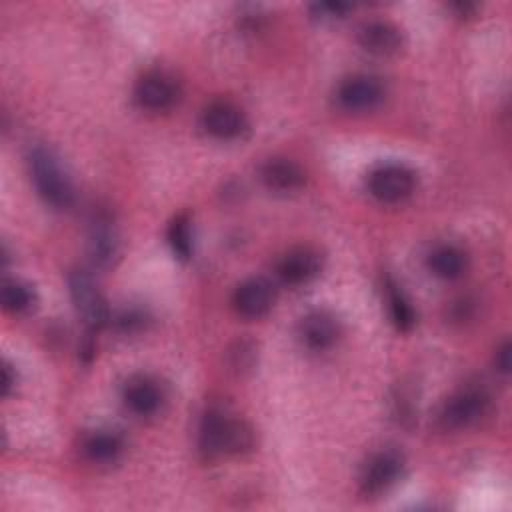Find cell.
Returning <instances> with one entry per match:
<instances>
[{
	"label": "cell",
	"instance_id": "obj_1",
	"mask_svg": "<svg viewBox=\"0 0 512 512\" xmlns=\"http://www.w3.org/2000/svg\"><path fill=\"white\" fill-rule=\"evenodd\" d=\"M252 440V430L246 422L220 410H210L200 424L198 444L206 456L240 454L252 446Z\"/></svg>",
	"mask_w": 512,
	"mask_h": 512
},
{
	"label": "cell",
	"instance_id": "obj_2",
	"mask_svg": "<svg viewBox=\"0 0 512 512\" xmlns=\"http://www.w3.org/2000/svg\"><path fill=\"white\" fill-rule=\"evenodd\" d=\"M28 162L34 186L42 200L54 208H68L74 200V190L56 156L50 150L38 146L30 152Z\"/></svg>",
	"mask_w": 512,
	"mask_h": 512
},
{
	"label": "cell",
	"instance_id": "obj_3",
	"mask_svg": "<svg viewBox=\"0 0 512 512\" xmlns=\"http://www.w3.org/2000/svg\"><path fill=\"white\" fill-rule=\"evenodd\" d=\"M370 196L384 204L406 200L416 188V174L402 162H384L370 170L366 178Z\"/></svg>",
	"mask_w": 512,
	"mask_h": 512
},
{
	"label": "cell",
	"instance_id": "obj_4",
	"mask_svg": "<svg viewBox=\"0 0 512 512\" xmlns=\"http://www.w3.org/2000/svg\"><path fill=\"white\" fill-rule=\"evenodd\" d=\"M488 394L482 388L466 386L454 392L442 406L438 420L446 430L466 428L478 422L488 410Z\"/></svg>",
	"mask_w": 512,
	"mask_h": 512
},
{
	"label": "cell",
	"instance_id": "obj_5",
	"mask_svg": "<svg viewBox=\"0 0 512 512\" xmlns=\"http://www.w3.org/2000/svg\"><path fill=\"white\" fill-rule=\"evenodd\" d=\"M72 302L90 330H100L108 320L110 312L98 286L86 272H72L68 278Z\"/></svg>",
	"mask_w": 512,
	"mask_h": 512
},
{
	"label": "cell",
	"instance_id": "obj_6",
	"mask_svg": "<svg viewBox=\"0 0 512 512\" xmlns=\"http://www.w3.org/2000/svg\"><path fill=\"white\" fill-rule=\"evenodd\" d=\"M404 458L398 450L384 448L374 452L360 472V488L368 496H376L394 486L402 474Z\"/></svg>",
	"mask_w": 512,
	"mask_h": 512
},
{
	"label": "cell",
	"instance_id": "obj_7",
	"mask_svg": "<svg viewBox=\"0 0 512 512\" xmlns=\"http://www.w3.org/2000/svg\"><path fill=\"white\" fill-rule=\"evenodd\" d=\"M180 98V86L174 80V76L152 70L140 76V80L134 86V100L142 110L150 112H164L170 110Z\"/></svg>",
	"mask_w": 512,
	"mask_h": 512
},
{
	"label": "cell",
	"instance_id": "obj_8",
	"mask_svg": "<svg viewBox=\"0 0 512 512\" xmlns=\"http://www.w3.org/2000/svg\"><path fill=\"white\" fill-rule=\"evenodd\" d=\"M384 98V86L370 74H352L336 88L338 104L348 112H368Z\"/></svg>",
	"mask_w": 512,
	"mask_h": 512
},
{
	"label": "cell",
	"instance_id": "obj_9",
	"mask_svg": "<svg viewBox=\"0 0 512 512\" xmlns=\"http://www.w3.org/2000/svg\"><path fill=\"white\" fill-rule=\"evenodd\" d=\"M202 128L218 140H234L246 132L248 120L236 104L214 100L202 110Z\"/></svg>",
	"mask_w": 512,
	"mask_h": 512
},
{
	"label": "cell",
	"instance_id": "obj_10",
	"mask_svg": "<svg viewBox=\"0 0 512 512\" xmlns=\"http://www.w3.org/2000/svg\"><path fill=\"white\" fill-rule=\"evenodd\" d=\"M322 268L320 254L310 246H294L284 252L276 264L278 278L288 286L310 282Z\"/></svg>",
	"mask_w": 512,
	"mask_h": 512
},
{
	"label": "cell",
	"instance_id": "obj_11",
	"mask_svg": "<svg viewBox=\"0 0 512 512\" xmlns=\"http://www.w3.org/2000/svg\"><path fill=\"white\" fill-rule=\"evenodd\" d=\"M300 340L310 350H328L336 344L340 336V324L336 316L328 310H312L300 320L298 328Z\"/></svg>",
	"mask_w": 512,
	"mask_h": 512
},
{
	"label": "cell",
	"instance_id": "obj_12",
	"mask_svg": "<svg viewBox=\"0 0 512 512\" xmlns=\"http://www.w3.org/2000/svg\"><path fill=\"white\" fill-rule=\"evenodd\" d=\"M124 406L136 416H152L160 410L164 394L160 384L150 376H132L122 390Z\"/></svg>",
	"mask_w": 512,
	"mask_h": 512
},
{
	"label": "cell",
	"instance_id": "obj_13",
	"mask_svg": "<svg viewBox=\"0 0 512 512\" xmlns=\"http://www.w3.org/2000/svg\"><path fill=\"white\" fill-rule=\"evenodd\" d=\"M274 302L272 286L264 278H248L238 284L232 296L234 310L244 318L264 316Z\"/></svg>",
	"mask_w": 512,
	"mask_h": 512
},
{
	"label": "cell",
	"instance_id": "obj_14",
	"mask_svg": "<svg viewBox=\"0 0 512 512\" xmlns=\"http://www.w3.org/2000/svg\"><path fill=\"white\" fill-rule=\"evenodd\" d=\"M358 44L374 56H390L402 46V34L392 22L370 20L360 26Z\"/></svg>",
	"mask_w": 512,
	"mask_h": 512
},
{
	"label": "cell",
	"instance_id": "obj_15",
	"mask_svg": "<svg viewBox=\"0 0 512 512\" xmlns=\"http://www.w3.org/2000/svg\"><path fill=\"white\" fill-rule=\"evenodd\" d=\"M260 178L268 190L294 192L302 188L306 174L300 168V164H296L290 158H270L264 162L260 170Z\"/></svg>",
	"mask_w": 512,
	"mask_h": 512
},
{
	"label": "cell",
	"instance_id": "obj_16",
	"mask_svg": "<svg viewBox=\"0 0 512 512\" xmlns=\"http://www.w3.org/2000/svg\"><path fill=\"white\" fill-rule=\"evenodd\" d=\"M124 450V440L114 430H92L82 440V454L96 464L114 462Z\"/></svg>",
	"mask_w": 512,
	"mask_h": 512
},
{
	"label": "cell",
	"instance_id": "obj_17",
	"mask_svg": "<svg viewBox=\"0 0 512 512\" xmlns=\"http://www.w3.org/2000/svg\"><path fill=\"white\" fill-rule=\"evenodd\" d=\"M426 264L436 278L454 280L466 270V254L454 244H438L430 250Z\"/></svg>",
	"mask_w": 512,
	"mask_h": 512
},
{
	"label": "cell",
	"instance_id": "obj_18",
	"mask_svg": "<svg viewBox=\"0 0 512 512\" xmlns=\"http://www.w3.org/2000/svg\"><path fill=\"white\" fill-rule=\"evenodd\" d=\"M386 302H388V312H390L392 324L402 332L410 330L416 322L414 308L408 302V298L404 296V292L398 288V284H394L392 280L386 282Z\"/></svg>",
	"mask_w": 512,
	"mask_h": 512
},
{
	"label": "cell",
	"instance_id": "obj_19",
	"mask_svg": "<svg viewBox=\"0 0 512 512\" xmlns=\"http://www.w3.org/2000/svg\"><path fill=\"white\" fill-rule=\"evenodd\" d=\"M168 244L176 258L188 260L192 256V232L190 218L186 214H178L168 226Z\"/></svg>",
	"mask_w": 512,
	"mask_h": 512
},
{
	"label": "cell",
	"instance_id": "obj_20",
	"mask_svg": "<svg viewBox=\"0 0 512 512\" xmlns=\"http://www.w3.org/2000/svg\"><path fill=\"white\" fill-rule=\"evenodd\" d=\"M34 302V292L20 280H4L2 284V306L12 314L26 312Z\"/></svg>",
	"mask_w": 512,
	"mask_h": 512
},
{
	"label": "cell",
	"instance_id": "obj_21",
	"mask_svg": "<svg viewBox=\"0 0 512 512\" xmlns=\"http://www.w3.org/2000/svg\"><path fill=\"white\" fill-rule=\"evenodd\" d=\"M90 248H92L94 262L106 264L112 258V254H114V238H112V234L106 228L94 230L92 240H90Z\"/></svg>",
	"mask_w": 512,
	"mask_h": 512
},
{
	"label": "cell",
	"instance_id": "obj_22",
	"mask_svg": "<svg viewBox=\"0 0 512 512\" xmlns=\"http://www.w3.org/2000/svg\"><path fill=\"white\" fill-rule=\"evenodd\" d=\"M310 10L316 18L332 20V18H344L352 10V6L346 2H318V4H312Z\"/></svg>",
	"mask_w": 512,
	"mask_h": 512
},
{
	"label": "cell",
	"instance_id": "obj_23",
	"mask_svg": "<svg viewBox=\"0 0 512 512\" xmlns=\"http://www.w3.org/2000/svg\"><path fill=\"white\" fill-rule=\"evenodd\" d=\"M144 316L140 314V312H136V310H126V312H122L120 316H118V324H120V328L122 330H132V328H140L144 322Z\"/></svg>",
	"mask_w": 512,
	"mask_h": 512
},
{
	"label": "cell",
	"instance_id": "obj_24",
	"mask_svg": "<svg viewBox=\"0 0 512 512\" xmlns=\"http://www.w3.org/2000/svg\"><path fill=\"white\" fill-rule=\"evenodd\" d=\"M496 368L504 374L510 368V344L508 342H502V346L496 350Z\"/></svg>",
	"mask_w": 512,
	"mask_h": 512
},
{
	"label": "cell",
	"instance_id": "obj_25",
	"mask_svg": "<svg viewBox=\"0 0 512 512\" xmlns=\"http://www.w3.org/2000/svg\"><path fill=\"white\" fill-rule=\"evenodd\" d=\"M16 384V372L12 370V366L8 362H4V368H2V394L8 396L12 392Z\"/></svg>",
	"mask_w": 512,
	"mask_h": 512
}]
</instances>
